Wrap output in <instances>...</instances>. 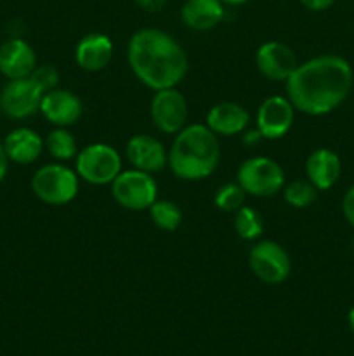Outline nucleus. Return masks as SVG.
<instances>
[{"mask_svg": "<svg viewBox=\"0 0 354 356\" xmlns=\"http://www.w3.org/2000/svg\"><path fill=\"white\" fill-rule=\"evenodd\" d=\"M45 90L35 82L33 76L9 80L0 90L2 113L12 120H23L40 111L42 97Z\"/></svg>", "mask_w": 354, "mask_h": 356, "instance_id": "9", "label": "nucleus"}, {"mask_svg": "<svg viewBox=\"0 0 354 356\" xmlns=\"http://www.w3.org/2000/svg\"><path fill=\"white\" fill-rule=\"evenodd\" d=\"M250 115L238 103H219L208 110L207 127L215 136L242 134L248 127Z\"/></svg>", "mask_w": 354, "mask_h": 356, "instance_id": "19", "label": "nucleus"}, {"mask_svg": "<svg viewBox=\"0 0 354 356\" xmlns=\"http://www.w3.org/2000/svg\"><path fill=\"white\" fill-rule=\"evenodd\" d=\"M37 68V54L23 38H9L0 45V73L7 80L26 79Z\"/></svg>", "mask_w": 354, "mask_h": 356, "instance_id": "15", "label": "nucleus"}, {"mask_svg": "<svg viewBox=\"0 0 354 356\" xmlns=\"http://www.w3.org/2000/svg\"><path fill=\"white\" fill-rule=\"evenodd\" d=\"M236 183L252 197L267 198L285 188V170L269 156H252L238 167Z\"/></svg>", "mask_w": 354, "mask_h": 356, "instance_id": "5", "label": "nucleus"}, {"mask_svg": "<svg viewBox=\"0 0 354 356\" xmlns=\"http://www.w3.org/2000/svg\"><path fill=\"white\" fill-rule=\"evenodd\" d=\"M111 193L120 207L128 211H146L158 195V186L151 174L142 170H121L111 183Z\"/></svg>", "mask_w": 354, "mask_h": 356, "instance_id": "7", "label": "nucleus"}, {"mask_svg": "<svg viewBox=\"0 0 354 356\" xmlns=\"http://www.w3.org/2000/svg\"><path fill=\"white\" fill-rule=\"evenodd\" d=\"M235 229L242 240H257L264 232L262 216L253 207L243 205L235 212Z\"/></svg>", "mask_w": 354, "mask_h": 356, "instance_id": "23", "label": "nucleus"}, {"mask_svg": "<svg viewBox=\"0 0 354 356\" xmlns=\"http://www.w3.org/2000/svg\"><path fill=\"white\" fill-rule=\"evenodd\" d=\"M353 66L337 54H323L297 66L287 80V94L295 110L321 117L339 108L351 94Z\"/></svg>", "mask_w": 354, "mask_h": 356, "instance_id": "1", "label": "nucleus"}, {"mask_svg": "<svg viewBox=\"0 0 354 356\" xmlns=\"http://www.w3.org/2000/svg\"><path fill=\"white\" fill-rule=\"evenodd\" d=\"M245 190L238 183H226L215 191L214 204L224 212H236L245 205Z\"/></svg>", "mask_w": 354, "mask_h": 356, "instance_id": "25", "label": "nucleus"}, {"mask_svg": "<svg viewBox=\"0 0 354 356\" xmlns=\"http://www.w3.org/2000/svg\"><path fill=\"white\" fill-rule=\"evenodd\" d=\"M31 76L35 79V82L42 87V89L47 92V90L56 89L59 82V72L51 65H44V66H37L35 72L31 73Z\"/></svg>", "mask_w": 354, "mask_h": 356, "instance_id": "26", "label": "nucleus"}, {"mask_svg": "<svg viewBox=\"0 0 354 356\" xmlns=\"http://www.w3.org/2000/svg\"><path fill=\"white\" fill-rule=\"evenodd\" d=\"M351 245H353V250H354V236H353V242H351Z\"/></svg>", "mask_w": 354, "mask_h": 356, "instance_id": "34", "label": "nucleus"}, {"mask_svg": "<svg viewBox=\"0 0 354 356\" xmlns=\"http://www.w3.org/2000/svg\"><path fill=\"white\" fill-rule=\"evenodd\" d=\"M242 134H243L242 136L243 145H246V146H255V145H259V143L264 139L259 129H252V131H246V129H245Z\"/></svg>", "mask_w": 354, "mask_h": 356, "instance_id": "29", "label": "nucleus"}, {"mask_svg": "<svg viewBox=\"0 0 354 356\" xmlns=\"http://www.w3.org/2000/svg\"><path fill=\"white\" fill-rule=\"evenodd\" d=\"M80 179L96 186L111 184L121 172V156L113 146L94 143L80 149L75 162Z\"/></svg>", "mask_w": 354, "mask_h": 356, "instance_id": "6", "label": "nucleus"}, {"mask_svg": "<svg viewBox=\"0 0 354 356\" xmlns=\"http://www.w3.org/2000/svg\"><path fill=\"white\" fill-rule=\"evenodd\" d=\"M45 143L42 141L40 136L30 127H17L10 131L3 139L2 146L9 162L17 163V165H28L38 160L42 155Z\"/></svg>", "mask_w": 354, "mask_h": 356, "instance_id": "18", "label": "nucleus"}, {"mask_svg": "<svg viewBox=\"0 0 354 356\" xmlns=\"http://www.w3.org/2000/svg\"><path fill=\"white\" fill-rule=\"evenodd\" d=\"M7 170H9V159H7L6 152H3L2 143H0V183H2V181L6 179Z\"/></svg>", "mask_w": 354, "mask_h": 356, "instance_id": "31", "label": "nucleus"}, {"mask_svg": "<svg viewBox=\"0 0 354 356\" xmlns=\"http://www.w3.org/2000/svg\"><path fill=\"white\" fill-rule=\"evenodd\" d=\"M2 115H3V113H2V106H0V118H2Z\"/></svg>", "mask_w": 354, "mask_h": 356, "instance_id": "35", "label": "nucleus"}, {"mask_svg": "<svg viewBox=\"0 0 354 356\" xmlns=\"http://www.w3.org/2000/svg\"><path fill=\"white\" fill-rule=\"evenodd\" d=\"M113 58V42L104 33H89L76 44L75 61L85 72H101Z\"/></svg>", "mask_w": 354, "mask_h": 356, "instance_id": "17", "label": "nucleus"}, {"mask_svg": "<svg viewBox=\"0 0 354 356\" xmlns=\"http://www.w3.org/2000/svg\"><path fill=\"white\" fill-rule=\"evenodd\" d=\"M127 59L132 73L155 92L179 86L189 68L179 42L156 28H142L132 35Z\"/></svg>", "mask_w": 354, "mask_h": 356, "instance_id": "2", "label": "nucleus"}, {"mask_svg": "<svg viewBox=\"0 0 354 356\" xmlns=\"http://www.w3.org/2000/svg\"><path fill=\"white\" fill-rule=\"evenodd\" d=\"M82 101L78 96L66 89H51L44 94L40 103V113L56 127H69L82 117Z\"/></svg>", "mask_w": 354, "mask_h": 356, "instance_id": "14", "label": "nucleus"}, {"mask_svg": "<svg viewBox=\"0 0 354 356\" xmlns=\"http://www.w3.org/2000/svg\"><path fill=\"white\" fill-rule=\"evenodd\" d=\"M255 65L257 70L266 79L276 80V82H281V80L287 82L292 73L297 70L298 61L295 52L288 45L271 40L257 49Z\"/></svg>", "mask_w": 354, "mask_h": 356, "instance_id": "12", "label": "nucleus"}, {"mask_svg": "<svg viewBox=\"0 0 354 356\" xmlns=\"http://www.w3.org/2000/svg\"><path fill=\"white\" fill-rule=\"evenodd\" d=\"M309 10H314V13H321L326 10L328 7H332L335 3V0H301Z\"/></svg>", "mask_w": 354, "mask_h": 356, "instance_id": "28", "label": "nucleus"}, {"mask_svg": "<svg viewBox=\"0 0 354 356\" xmlns=\"http://www.w3.org/2000/svg\"><path fill=\"white\" fill-rule=\"evenodd\" d=\"M45 146L56 160H71L78 155L76 139L73 138L71 132L66 131V127H58L52 131L45 139Z\"/></svg>", "mask_w": 354, "mask_h": 356, "instance_id": "22", "label": "nucleus"}, {"mask_svg": "<svg viewBox=\"0 0 354 356\" xmlns=\"http://www.w3.org/2000/svg\"><path fill=\"white\" fill-rule=\"evenodd\" d=\"M222 3H228V6H242L246 0H221Z\"/></svg>", "mask_w": 354, "mask_h": 356, "instance_id": "33", "label": "nucleus"}, {"mask_svg": "<svg viewBox=\"0 0 354 356\" xmlns=\"http://www.w3.org/2000/svg\"><path fill=\"white\" fill-rule=\"evenodd\" d=\"M219 160V138L203 124L186 125L169 149V167L184 181L207 179L215 172Z\"/></svg>", "mask_w": 354, "mask_h": 356, "instance_id": "3", "label": "nucleus"}, {"mask_svg": "<svg viewBox=\"0 0 354 356\" xmlns=\"http://www.w3.org/2000/svg\"><path fill=\"white\" fill-rule=\"evenodd\" d=\"M285 202L292 205L294 209H305L312 205L318 198V188L309 181H292V183L285 184L283 190Z\"/></svg>", "mask_w": 354, "mask_h": 356, "instance_id": "24", "label": "nucleus"}, {"mask_svg": "<svg viewBox=\"0 0 354 356\" xmlns=\"http://www.w3.org/2000/svg\"><path fill=\"white\" fill-rule=\"evenodd\" d=\"M340 174H342V162L333 149L318 148L305 160V176L309 183L318 188V191L335 186Z\"/></svg>", "mask_w": 354, "mask_h": 356, "instance_id": "16", "label": "nucleus"}, {"mask_svg": "<svg viewBox=\"0 0 354 356\" xmlns=\"http://www.w3.org/2000/svg\"><path fill=\"white\" fill-rule=\"evenodd\" d=\"M295 108L288 97L271 96L257 110V129L264 139H280L294 124Z\"/></svg>", "mask_w": 354, "mask_h": 356, "instance_id": "11", "label": "nucleus"}, {"mask_svg": "<svg viewBox=\"0 0 354 356\" xmlns=\"http://www.w3.org/2000/svg\"><path fill=\"white\" fill-rule=\"evenodd\" d=\"M31 190L47 205H66L78 193V174L62 163H47L35 170Z\"/></svg>", "mask_w": 354, "mask_h": 356, "instance_id": "4", "label": "nucleus"}, {"mask_svg": "<svg viewBox=\"0 0 354 356\" xmlns=\"http://www.w3.org/2000/svg\"><path fill=\"white\" fill-rule=\"evenodd\" d=\"M342 214L346 221L354 228V184L346 191L342 198Z\"/></svg>", "mask_w": 354, "mask_h": 356, "instance_id": "27", "label": "nucleus"}, {"mask_svg": "<svg viewBox=\"0 0 354 356\" xmlns=\"http://www.w3.org/2000/svg\"><path fill=\"white\" fill-rule=\"evenodd\" d=\"M149 115L160 132L177 134L186 127L189 110L183 94L172 87V89L156 90L149 104Z\"/></svg>", "mask_w": 354, "mask_h": 356, "instance_id": "10", "label": "nucleus"}, {"mask_svg": "<svg viewBox=\"0 0 354 356\" xmlns=\"http://www.w3.org/2000/svg\"><path fill=\"white\" fill-rule=\"evenodd\" d=\"M148 211L153 225L163 232H174L183 222V212L172 200H155Z\"/></svg>", "mask_w": 354, "mask_h": 356, "instance_id": "21", "label": "nucleus"}, {"mask_svg": "<svg viewBox=\"0 0 354 356\" xmlns=\"http://www.w3.org/2000/svg\"><path fill=\"white\" fill-rule=\"evenodd\" d=\"M180 17L191 30H212L224 17V6L221 0H186Z\"/></svg>", "mask_w": 354, "mask_h": 356, "instance_id": "20", "label": "nucleus"}, {"mask_svg": "<svg viewBox=\"0 0 354 356\" xmlns=\"http://www.w3.org/2000/svg\"><path fill=\"white\" fill-rule=\"evenodd\" d=\"M347 322H349L351 330H353V334H354V306L349 309V315H347Z\"/></svg>", "mask_w": 354, "mask_h": 356, "instance_id": "32", "label": "nucleus"}, {"mask_svg": "<svg viewBox=\"0 0 354 356\" xmlns=\"http://www.w3.org/2000/svg\"><path fill=\"white\" fill-rule=\"evenodd\" d=\"M135 3L146 13H158L165 6V0H135Z\"/></svg>", "mask_w": 354, "mask_h": 356, "instance_id": "30", "label": "nucleus"}, {"mask_svg": "<svg viewBox=\"0 0 354 356\" xmlns=\"http://www.w3.org/2000/svg\"><path fill=\"white\" fill-rule=\"evenodd\" d=\"M125 156L134 169L148 174L160 172L169 165V153L158 139L148 134L132 136L125 146Z\"/></svg>", "mask_w": 354, "mask_h": 356, "instance_id": "13", "label": "nucleus"}, {"mask_svg": "<svg viewBox=\"0 0 354 356\" xmlns=\"http://www.w3.org/2000/svg\"><path fill=\"white\" fill-rule=\"evenodd\" d=\"M250 270L264 284L278 285L290 277L292 261L287 250L273 240H260L250 249Z\"/></svg>", "mask_w": 354, "mask_h": 356, "instance_id": "8", "label": "nucleus"}]
</instances>
